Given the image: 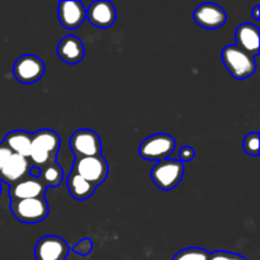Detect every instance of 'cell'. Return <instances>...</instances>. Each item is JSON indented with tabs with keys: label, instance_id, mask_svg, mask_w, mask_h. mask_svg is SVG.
Returning <instances> with one entry per match:
<instances>
[{
	"label": "cell",
	"instance_id": "cell-1",
	"mask_svg": "<svg viewBox=\"0 0 260 260\" xmlns=\"http://www.w3.org/2000/svg\"><path fill=\"white\" fill-rule=\"evenodd\" d=\"M60 146L61 139L57 132L48 128L38 129L32 134V147L28 157L30 165L41 169L51 162H55Z\"/></svg>",
	"mask_w": 260,
	"mask_h": 260
},
{
	"label": "cell",
	"instance_id": "cell-2",
	"mask_svg": "<svg viewBox=\"0 0 260 260\" xmlns=\"http://www.w3.org/2000/svg\"><path fill=\"white\" fill-rule=\"evenodd\" d=\"M221 57L229 73L238 80L250 78L256 71L255 57L236 47L235 45L226 46L222 50Z\"/></svg>",
	"mask_w": 260,
	"mask_h": 260
},
{
	"label": "cell",
	"instance_id": "cell-3",
	"mask_svg": "<svg viewBox=\"0 0 260 260\" xmlns=\"http://www.w3.org/2000/svg\"><path fill=\"white\" fill-rule=\"evenodd\" d=\"M10 211L18 221L27 225H35L45 220L50 213L47 201L43 198H32V200L12 201Z\"/></svg>",
	"mask_w": 260,
	"mask_h": 260
},
{
	"label": "cell",
	"instance_id": "cell-4",
	"mask_svg": "<svg viewBox=\"0 0 260 260\" xmlns=\"http://www.w3.org/2000/svg\"><path fill=\"white\" fill-rule=\"evenodd\" d=\"M73 172L80 175L89 183L98 187L103 184L109 174V165L103 155L88 157H75Z\"/></svg>",
	"mask_w": 260,
	"mask_h": 260
},
{
	"label": "cell",
	"instance_id": "cell-5",
	"mask_svg": "<svg viewBox=\"0 0 260 260\" xmlns=\"http://www.w3.org/2000/svg\"><path fill=\"white\" fill-rule=\"evenodd\" d=\"M184 164L179 160L165 159L157 161L151 169V179L162 190L174 189L183 179Z\"/></svg>",
	"mask_w": 260,
	"mask_h": 260
},
{
	"label": "cell",
	"instance_id": "cell-6",
	"mask_svg": "<svg viewBox=\"0 0 260 260\" xmlns=\"http://www.w3.org/2000/svg\"><path fill=\"white\" fill-rule=\"evenodd\" d=\"M177 142L168 134H154L140 145V156L149 161H161L174 152Z\"/></svg>",
	"mask_w": 260,
	"mask_h": 260
},
{
	"label": "cell",
	"instance_id": "cell-7",
	"mask_svg": "<svg viewBox=\"0 0 260 260\" xmlns=\"http://www.w3.org/2000/svg\"><path fill=\"white\" fill-rule=\"evenodd\" d=\"M70 149L75 157L102 155V141L95 131L89 128L78 129L70 137Z\"/></svg>",
	"mask_w": 260,
	"mask_h": 260
},
{
	"label": "cell",
	"instance_id": "cell-8",
	"mask_svg": "<svg viewBox=\"0 0 260 260\" xmlns=\"http://www.w3.org/2000/svg\"><path fill=\"white\" fill-rule=\"evenodd\" d=\"M45 62L36 55H23L13 65V75L19 83L33 84L45 75Z\"/></svg>",
	"mask_w": 260,
	"mask_h": 260
},
{
	"label": "cell",
	"instance_id": "cell-9",
	"mask_svg": "<svg viewBox=\"0 0 260 260\" xmlns=\"http://www.w3.org/2000/svg\"><path fill=\"white\" fill-rule=\"evenodd\" d=\"M70 253L69 244L60 236L41 238L35 246L36 260H65Z\"/></svg>",
	"mask_w": 260,
	"mask_h": 260
},
{
	"label": "cell",
	"instance_id": "cell-10",
	"mask_svg": "<svg viewBox=\"0 0 260 260\" xmlns=\"http://www.w3.org/2000/svg\"><path fill=\"white\" fill-rule=\"evenodd\" d=\"M196 23L205 29H217L228 20V14L220 5L213 3H203L196 8L193 13Z\"/></svg>",
	"mask_w": 260,
	"mask_h": 260
},
{
	"label": "cell",
	"instance_id": "cell-11",
	"mask_svg": "<svg viewBox=\"0 0 260 260\" xmlns=\"http://www.w3.org/2000/svg\"><path fill=\"white\" fill-rule=\"evenodd\" d=\"M86 18L96 28H109L117 19V12L113 3L108 0H95L89 5Z\"/></svg>",
	"mask_w": 260,
	"mask_h": 260
},
{
	"label": "cell",
	"instance_id": "cell-12",
	"mask_svg": "<svg viewBox=\"0 0 260 260\" xmlns=\"http://www.w3.org/2000/svg\"><path fill=\"white\" fill-rule=\"evenodd\" d=\"M58 19L66 29L80 27L86 19V9L81 2L63 0L58 3Z\"/></svg>",
	"mask_w": 260,
	"mask_h": 260
},
{
	"label": "cell",
	"instance_id": "cell-13",
	"mask_svg": "<svg viewBox=\"0 0 260 260\" xmlns=\"http://www.w3.org/2000/svg\"><path fill=\"white\" fill-rule=\"evenodd\" d=\"M46 193V187L42 184L40 178L25 177L19 182L10 185L9 197L12 201L32 200V198H43Z\"/></svg>",
	"mask_w": 260,
	"mask_h": 260
},
{
	"label": "cell",
	"instance_id": "cell-14",
	"mask_svg": "<svg viewBox=\"0 0 260 260\" xmlns=\"http://www.w3.org/2000/svg\"><path fill=\"white\" fill-rule=\"evenodd\" d=\"M57 56L69 65H75L83 61L85 55L83 41L74 35H68L58 42L56 48Z\"/></svg>",
	"mask_w": 260,
	"mask_h": 260
},
{
	"label": "cell",
	"instance_id": "cell-15",
	"mask_svg": "<svg viewBox=\"0 0 260 260\" xmlns=\"http://www.w3.org/2000/svg\"><path fill=\"white\" fill-rule=\"evenodd\" d=\"M30 162L27 157H23L20 155L12 154L7 164L0 172V180L8 183L9 185L19 182L23 178L28 177L30 169Z\"/></svg>",
	"mask_w": 260,
	"mask_h": 260
},
{
	"label": "cell",
	"instance_id": "cell-16",
	"mask_svg": "<svg viewBox=\"0 0 260 260\" xmlns=\"http://www.w3.org/2000/svg\"><path fill=\"white\" fill-rule=\"evenodd\" d=\"M236 47L241 48L253 57L259 55V28L251 23H243L236 28Z\"/></svg>",
	"mask_w": 260,
	"mask_h": 260
},
{
	"label": "cell",
	"instance_id": "cell-17",
	"mask_svg": "<svg viewBox=\"0 0 260 260\" xmlns=\"http://www.w3.org/2000/svg\"><path fill=\"white\" fill-rule=\"evenodd\" d=\"M4 146H7L13 154L20 155L23 157H29L30 147H32V134L23 129H15L9 132L4 137L2 142Z\"/></svg>",
	"mask_w": 260,
	"mask_h": 260
},
{
	"label": "cell",
	"instance_id": "cell-18",
	"mask_svg": "<svg viewBox=\"0 0 260 260\" xmlns=\"http://www.w3.org/2000/svg\"><path fill=\"white\" fill-rule=\"evenodd\" d=\"M66 184H68V189L69 193L71 194V197H73L74 200L78 201L88 200V198H90L91 196L94 194V192H95L96 189L95 185L89 183L88 180L81 178L80 175H78L75 172H73V170H71V173L69 174Z\"/></svg>",
	"mask_w": 260,
	"mask_h": 260
},
{
	"label": "cell",
	"instance_id": "cell-19",
	"mask_svg": "<svg viewBox=\"0 0 260 260\" xmlns=\"http://www.w3.org/2000/svg\"><path fill=\"white\" fill-rule=\"evenodd\" d=\"M40 180L46 188H55L63 180V170L57 162H51L40 169Z\"/></svg>",
	"mask_w": 260,
	"mask_h": 260
},
{
	"label": "cell",
	"instance_id": "cell-20",
	"mask_svg": "<svg viewBox=\"0 0 260 260\" xmlns=\"http://www.w3.org/2000/svg\"><path fill=\"white\" fill-rule=\"evenodd\" d=\"M210 254L202 248H185L178 251L173 260H210Z\"/></svg>",
	"mask_w": 260,
	"mask_h": 260
},
{
	"label": "cell",
	"instance_id": "cell-21",
	"mask_svg": "<svg viewBox=\"0 0 260 260\" xmlns=\"http://www.w3.org/2000/svg\"><path fill=\"white\" fill-rule=\"evenodd\" d=\"M243 147L245 152L250 156H258L259 155V134L258 132H251L246 135L243 141Z\"/></svg>",
	"mask_w": 260,
	"mask_h": 260
},
{
	"label": "cell",
	"instance_id": "cell-22",
	"mask_svg": "<svg viewBox=\"0 0 260 260\" xmlns=\"http://www.w3.org/2000/svg\"><path fill=\"white\" fill-rule=\"evenodd\" d=\"M73 250L81 256L89 255V254L91 253V250H93V241H91L89 238L81 239V240L74 246Z\"/></svg>",
	"mask_w": 260,
	"mask_h": 260
},
{
	"label": "cell",
	"instance_id": "cell-23",
	"mask_svg": "<svg viewBox=\"0 0 260 260\" xmlns=\"http://www.w3.org/2000/svg\"><path fill=\"white\" fill-rule=\"evenodd\" d=\"M210 260H246L243 255L235 253H230V251L218 250L215 253L210 254Z\"/></svg>",
	"mask_w": 260,
	"mask_h": 260
},
{
	"label": "cell",
	"instance_id": "cell-24",
	"mask_svg": "<svg viewBox=\"0 0 260 260\" xmlns=\"http://www.w3.org/2000/svg\"><path fill=\"white\" fill-rule=\"evenodd\" d=\"M194 149L190 146H184L179 150V161H182L183 164L187 161H192L194 159Z\"/></svg>",
	"mask_w": 260,
	"mask_h": 260
},
{
	"label": "cell",
	"instance_id": "cell-25",
	"mask_svg": "<svg viewBox=\"0 0 260 260\" xmlns=\"http://www.w3.org/2000/svg\"><path fill=\"white\" fill-rule=\"evenodd\" d=\"M13 152L8 149L7 146H4L3 144H0V172L4 168V165L7 164V161L9 160V157L12 156Z\"/></svg>",
	"mask_w": 260,
	"mask_h": 260
},
{
	"label": "cell",
	"instance_id": "cell-26",
	"mask_svg": "<svg viewBox=\"0 0 260 260\" xmlns=\"http://www.w3.org/2000/svg\"><path fill=\"white\" fill-rule=\"evenodd\" d=\"M251 15H253V18L255 20L260 19V5H256V7L254 8L253 12H251Z\"/></svg>",
	"mask_w": 260,
	"mask_h": 260
},
{
	"label": "cell",
	"instance_id": "cell-27",
	"mask_svg": "<svg viewBox=\"0 0 260 260\" xmlns=\"http://www.w3.org/2000/svg\"><path fill=\"white\" fill-rule=\"evenodd\" d=\"M2 189H3V185H2V180H0V194H2Z\"/></svg>",
	"mask_w": 260,
	"mask_h": 260
}]
</instances>
